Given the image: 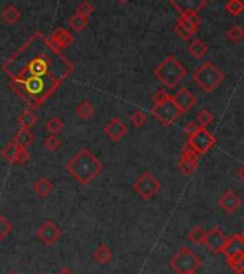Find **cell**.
I'll return each instance as SVG.
<instances>
[{
  "label": "cell",
  "mask_w": 244,
  "mask_h": 274,
  "mask_svg": "<svg viewBox=\"0 0 244 274\" xmlns=\"http://www.w3.org/2000/svg\"><path fill=\"white\" fill-rule=\"evenodd\" d=\"M221 253L226 256V258L237 256V254H244V241L240 237V234H234L233 237L227 240L226 246L223 247Z\"/></svg>",
  "instance_id": "obj_16"
},
{
  "label": "cell",
  "mask_w": 244,
  "mask_h": 274,
  "mask_svg": "<svg viewBox=\"0 0 244 274\" xmlns=\"http://www.w3.org/2000/svg\"><path fill=\"white\" fill-rule=\"evenodd\" d=\"M201 126L195 121H191V122H188V124L185 125V128H184V131H185V133L188 135V136H191V135H194V133L197 132L198 129H200Z\"/></svg>",
  "instance_id": "obj_40"
},
{
  "label": "cell",
  "mask_w": 244,
  "mask_h": 274,
  "mask_svg": "<svg viewBox=\"0 0 244 274\" xmlns=\"http://www.w3.org/2000/svg\"><path fill=\"white\" fill-rule=\"evenodd\" d=\"M201 264H202L201 258L190 247L180 248L170 261L171 268L178 274L195 273L201 267Z\"/></svg>",
  "instance_id": "obj_5"
},
{
  "label": "cell",
  "mask_w": 244,
  "mask_h": 274,
  "mask_svg": "<svg viewBox=\"0 0 244 274\" xmlns=\"http://www.w3.org/2000/svg\"><path fill=\"white\" fill-rule=\"evenodd\" d=\"M192 80L204 92H213L224 80V73L213 62H206L192 73Z\"/></svg>",
  "instance_id": "obj_4"
},
{
  "label": "cell",
  "mask_w": 244,
  "mask_h": 274,
  "mask_svg": "<svg viewBox=\"0 0 244 274\" xmlns=\"http://www.w3.org/2000/svg\"><path fill=\"white\" fill-rule=\"evenodd\" d=\"M131 124L135 126V128H141L144 125L147 124V115L142 112V111H135L131 115Z\"/></svg>",
  "instance_id": "obj_36"
},
{
  "label": "cell",
  "mask_w": 244,
  "mask_h": 274,
  "mask_svg": "<svg viewBox=\"0 0 244 274\" xmlns=\"http://www.w3.org/2000/svg\"><path fill=\"white\" fill-rule=\"evenodd\" d=\"M76 115L79 119L82 121H88L91 116L94 115V106L89 101H82L78 106H76Z\"/></svg>",
  "instance_id": "obj_25"
},
{
  "label": "cell",
  "mask_w": 244,
  "mask_h": 274,
  "mask_svg": "<svg viewBox=\"0 0 244 274\" xmlns=\"http://www.w3.org/2000/svg\"><path fill=\"white\" fill-rule=\"evenodd\" d=\"M151 114L155 116L159 124H162L164 126H171L175 121L183 115L181 111L178 109V106L175 105L173 97L168 98L167 101L161 102V104H155L151 108Z\"/></svg>",
  "instance_id": "obj_6"
},
{
  "label": "cell",
  "mask_w": 244,
  "mask_h": 274,
  "mask_svg": "<svg viewBox=\"0 0 244 274\" xmlns=\"http://www.w3.org/2000/svg\"><path fill=\"white\" fill-rule=\"evenodd\" d=\"M218 207L226 214H233L241 207V200L234 191L227 190L226 193L218 198Z\"/></svg>",
  "instance_id": "obj_14"
},
{
  "label": "cell",
  "mask_w": 244,
  "mask_h": 274,
  "mask_svg": "<svg viewBox=\"0 0 244 274\" xmlns=\"http://www.w3.org/2000/svg\"><path fill=\"white\" fill-rule=\"evenodd\" d=\"M227 37L234 42V43H238L244 39V29L241 26H231L228 30H227Z\"/></svg>",
  "instance_id": "obj_33"
},
{
  "label": "cell",
  "mask_w": 244,
  "mask_h": 274,
  "mask_svg": "<svg viewBox=\"0 0 244 274\" xmlns=\"http://www.w3.org/2000/svg\"><path fill=\"white\" fill-rule=\"evenodd\" d=\"M207 0H170V6L180 13V16L198 15L206 8Z\"/></svg>",
  "instance_id": "obj_10"
},
{
  "label": "cell",
  "mask_w": 244,
  "mask_h": 274,
  "mask_svg": "<svg viewBox=\"0 0 244 274\" xmlns=\"http://www.w3.org/2000/svg\"><path fill=\"white\" fill-rule=\"evenodd\" d=\"M200 26V18L198 15H188V16H180L174 26V32L180 36L183 40H190L192 36L197 33Z\"/></svg>",
  "instance_id": "obj_8"
},
{
  "label": "cell",
  "mask_w": 244,
  "mask_h": 274,
  "mask_svg": "<svg viewBox=\"0 0 244 274\" xmlns=\"http://www.w3.org/2000/svg\"><path fill=\"white\" fill-rule=\"evenodd\" d=\"M174 99L175 105L178 106V109L181 111V114H185L191 109L192 106L195 105V97L191 94V90L188 88H181L175 97H173Z\"/></svg>",
  "instance_id": "obj_15"
},
{
  "label": "cell",
  "mask_w": 244,
  "mask_h": 274,
  "mask_svg": "<svg viewBox=\"0 0 244 274\" xmlns=\"http://www.w3.org/2000/svg\"><path fill=\"white\" fill-rule=\"evenodd\" d=\"M10 231H12V225L9 224V221L0 215V241L6 239L10 234Z\"/></svg>",
  "instance_id": "obj_37"
},
{
  "label": "cell",
  "mask_w": 244,
  "mask_h": 274,
  "mask_svg": "<svg viewBox=\"0 0 244 274\" xmlns=\"http://www.w3.org/2000/svg\"><path fill=\"white\" fill-rule=\"evenodd\" d=\"M0 18H2V20H3L6 25H16L19 20H20V18H22V15H20V12H19L16 6L8 5V6L3 9V12H2Z\"/></svg>",
  "instance_id": "obj_21"
},
{
  "label": "cell",
  "mask_w": 244,
  "mask_h": 274,
  "mask_svg": "<svg viewBox=\"0 0 244 274\" xmlns=\"http://www.w3.org/2000/svg\"><path fill=\"white\" fill-rule=\"evenodd\" d=\"M104 132L108 135V138L111 141H119L121 138H124L127 132H128V128L127 125L124 124L121 121V118H112L108 124L104 126Z\"/></svg>",
  "instance_id": "obj_13"
},
{
  "label": "cell",
  "mask_w": 244,
  "mask_h": 274,
  "mask_svg": "<svg viewBox=\"0 0 244 274\" xmlns=\"http://www.w3.org/2000/svg\"><path fill=\"white\" fill-rule=\"evenodd\" d=\"M102 162L87 148L76 152L66 164V171L82 186H89L102 172Z\"/></svg>",
  "instance_id": "obj_2"
},
{
  "label": "cell",
  "mask_w": 244,
  "mask_h": 274,
  "mask_svg": "<svg viewBox=\"0 0 244 274\" xmlns=\"http://www.w3.org/2000/svg\"><path fill=\"white\" fill-rule=\"evenodd\" d=\"M73 69V62L42 32H35L2 65L9 76V89L29 109L51 99Z\"/></svg>",
  "instance_id": "obj_1"
},
{
  "label": "cell",
  "mask_w": 244,
  "mask_h": 274,
  "mask_svg": "<svg viewBox=\"0 0 244 274\" xmlns=\"http://www.w3.org/2000/svg\"><path fill=\"white\" fill-rule=\"evenodd\" d=\"M188 144H191L192 147L197 150V152L202 157L207 151L214 147L216 138L207 128H200L194 135L188 136Z\"/></svg>",
  "instance_id": "obj_9"
},
{
  "label": "cell",
  "mask_w": 244,
  "mask_h": 274,
  "mask_svg": "<svg viewBox=\"0 0 244 274\" xmlns=\"http://www.w3.org/2000/svg\"><path fill=\"white\" fill-rule=\"evenodd\" d=\"M29 159H30V152H29L26 148H19L18 155H16V159H15V164H19V165H25Z\"/></svg>",
  "instance_id": "obj_38"
},
{
  "label": "cell",
  "mask_w": 244,
  "mask_h": 274,
  "mask_svg": "<svg viewBox=\"0 0 244 274\" xmlns=\"http://www.w3.org/2000/svg\"><path fill=\"white\" fill-rule=\"evenodd\" d=\"M63 121L59 119L58 116H52L48 122H46V131H49L51 135H58L63 129Z\"/></svg>",
  "instance_id": "obj_29"
},
{
  "label": "cell",
  "mask_w": 244,
  "mask_h": 274,
  "mask_svg": "<svg viewBox=\"0 0 244 274\" xmlns=\"http://www.w3.org/2000/svg\"><path fill=\"white\" fill-rule=\"evenodd\" d=\"M55 274H75L70 268H68V267H63V268H61L59 271H56Z\"/></svg>",
  "instance_id": "obj_41"
},
{
  "label": "cell",
  "mask_w": 244,
  "mask_h": 274,
  "mask_svg": "<svg viewBox=\"0 0 244 274\" xmlns=\"http://www.w3.org/2000/svg\"><path fill=\"white\" fill-rule=\"evenodd\" d=\"M62 141L59 140L58 135H49L44 140V148L46 151H51V152H55L61 148Z\"/></svg>",
  "instance_id": "obj_30"
},
{
  "label": "cell",
  "mask_w": 244,
  "mask_h": 274,
  "mask_svg": "<svg viewBox=\"0 0 244 274\" xmlns=\"http://www.w3.org/2000/svg\"><path fill=\"white\" fill-rule=\"evenodd\" d=\"M227 237L226 234L223 231L220 230L218 227H213L209 233H206V237H204V246L209 248L211 253L217 254V253H221L223 247L226 246Z\"/></svg>",
  "instance_id": "obj_12"
},
{
  "label": "cell",
  "mask_w": 244,
  "mask_h": 274,
  "mask_svg": "<svg viewBox=\"0 0 244 274\" xmlns=\"http://www.w3.org/2000/svg\"><path fill=\"white\" fill-rule=\"evenodd\" d=\"M69 25L75 32H82V30L88 26V19L75 13V15L69 19Z\"/></svg>",
  "instance_id": "obj_31"
},
{
  "label": "cell",
  "mask_w": 244,
  "mask_h": 274,
  "mask_svg": "<svg viewBox=\"0 0 244 274\" xmlns=\"http://www.w3.org/2000/svg\"><path fill=\"white\" fill-rule=\"evenodd\" d=\"M18 145L19 148H27L32 142H33V133L30 132V129H25V128H20L18 132L15 133L13 140Z\"/></svg>",
  "instance_id": "obj_22"
},
{
  "label": "cell",
  "mask_w": 244,
  "mask_h": 274,
  "mask_svg": "<svg viewBox=\"0 0 244 274\" xmlns=\"http://www.w3.org/2000/svg\"><path fill=\"white\" fill-rule=\"evenodd\" d=\"M240 237H241V240H243V241H244V231H243V233H241V234H240Z\"/></svg>",
  "instance_id": "obj_44"
},
{
  "label": "cell",
  "mask_w": 244,
  "mask_h": 274,
  "mask_svg": "<svg viewBox=\"0 0 244 274\" xmlns=\"http://www.w3.org/2000/svg\"><path fill=\"white\" fill-rule=\"evenodd\" d=\"M154 76L167 88H174L187 76V69L174 56L168 55L154 69Z\"/></svg>",
  "instance_id": "obj_3"
},
{
  "label": "cell",
  "mask_w": 244,
  "mask_h": 274,
  "mask_svg": "<svg viewBox=\"0 0 244 274\" xmlns=\"http://www.w3.org/2000/svg\"><path fill=\"white\" fill-rule=\"evenodd\" d=\"M168 98H171V95H170L168 92H166L164 89H158L152 99H154V102H155V104H161V102L167 101Z\"/></svg>",
  "instance_id": "obj_39"
},
{
  "label": "cell",
  "mask_w": 244,
  "mask_h": 274,
  "mask_svg": "<svg viewBox=\"0 0 244 274\" xmlns=\"http://www.w3.org/2000/svg\"><path fill=\"white\" fill-rule=\"evenodd\" d=\"M132 187H134V191L140 195L142 200H151L161 190L159 181L148 171L137 178Z\"/></svg>",
  "instance_id": "obj_7"
},
{
  "label": "cell",
  "mask_w": 244,
  "mask_h": 274,
  "mask_svg": "<svg viewBox=\"0 0 244 274\" xmlns=\"http://www.w3.org/2000/svg\"><path fill=\"white\" fill-rule=\"evenodd\" d=\"M33 188H35V193L40 198H45V197H48V195L52 194L53 191V184L51 179H48L46 177H39L35 181V186H33Z\"/></svg>",
  "instance_id": "obj_20"
},
{
  "label": "cell",
  "mask_w": 244,
  "mask_h": 274,
  "mask_svg": "<svg viewBox=\"0 0 244 274\" xmlns=\"http://www.w3.org/2000/svg\"><path fill=\"white\" fill-rule=\"evenodd\" d=\"M204 237H206V231L201 229L200 225L192 227V230L188 234V240L194 243V244H202L204 243Z\"/></svg>",
  "instance_id": "obj_32"
},
{
  "label": "cell",
  "mask_w": 244,
  "mask_h": 274,
  "mask_svg": "<svg viewBox=\"0 0 244 274\" xmlns=\"http://www.w3.org/2000/svg\"><path fill=\"white\" fill-rule=\"evenodd\" d=\"M237 178H238V179H241V181L244 182V165L241 167V168L238 169V171H237Z\"/></svg>",
  "instance_id": "obj_42"
},
{
  "label": "cell",
  "mask_w": 244,
  "mask_h": 274,
  "mask_svg": "<svg viewBox=\"0 0 244 274\" xmlns=\"http://www.w3.org/2000/svg\"><path fill=\"white\" fill-rule=\"evenodd\" d=\"M185 274H195V273H185Z\"/></svg>",
  "instance_id": "obj_46"
},
{
  "label": "cell",
  "mask_w": 244,
  "mask_h": 274,
  "mask_svg": "<svg viewBox=\"0 0 244 274\" xmlns=\"http://www.w3.org/2000/svg\"><path fill=\"white\" fill-rule=\"evenodd\" d=\"M116 2H119V3H128L130 0H116Z\"/></svg>",
  "instance_id": "obj_43"
},
{
  "label": "cell",
  "mask_w": 244,
  "mask_h": 274,
  "mask_svg": "<svg viewBox=\"0 0 244 274\" xmlns=\"http://www.w3.org/2000/svg\"><path fill=\"white\" fill-rule=\"evenodd\" d=\"M214 121V115L210 112L209 109H202L200 114L197 115V124L200 125L201 128H207L211 122Z\"/></svg>",
  "instance_id": "obj_34"
},
{
  "label": "cell",
  "mask_w": 244,
  "mask_h": 274,
  "mask_svg": "<svg viewBox=\"0 0 244 274\" xmlns=\"http://www.w3.org/2000/svg\"><path fill=\"white\" fill-rule=\"evenodd\" d=\"M37 239L44 243L45 246H53L58 240L61 239V229L51 220H46L40 224V227L36 231Z\"/></svg>",
  "instance_id": "obj_11"
},
{
  "label": "cell",
  "mask_w": 244,
  "mask_h": 274,
  "mask_svg": "<svg viewBox=\"0 0 244 274\" xmlns=\"http://www.w3.org/2000/svg\"><path fill=\"white\" fill-rule=\"evenodd\" d=\"M37 122V116L35 115L33 109H25L20 112V115L18 116V124L20 125V128H25V129H30L33 125Z\"/></svg>",
  "instance_id": "obj_23"
},
{
  "label": "cell",
  "mask_w": 244,
  "mask_h": 274,
  "mask_svg": "<svg viewBox=\"0 0 244 274\" xmlns=\"http://www.w3.org/2000/svg\"><path fill=\"white\" fill-rule=\"evenodd\" d=\"M227 263L230 265V268L234 271L235 274L244 273V254H237V256L228 257Z\"/></svg>",
  "instance_id": "obj_27"
},
{
  "label": "cell",
  "mask_w": 244,
  "mask_h": 274,
  "mask_svg": "<svg viewBox=\"0 0 244 274\" xmlns=\"http://www.w3.org/2000/svg\"><path fill=\"white\" fill-rule=\"evenodd\" d=\"M95 12V8L88 2V0H84L82 3H79L78 8H76V10H75V13L76 15H80V16H84V18H89L92 13Z\"/></svg>",
  "instance_id": "obj_35"
},
{
  "label": "cell",
  "mask_w": 244,
  "mask_h": 274,
  "mask_svg": "<svg viewBox=\"0 0 244 274\" xmlns=\"http://www.w3.org/2000/svg\"><path fill=\"white\" fill-rule=\"evenodd\" d=\"M10 274H19L18 271H13V273H10Z\"/></svg>",
  "instance_id": "obj_45"
},
{
  "label": "cell",
  "mask_w": 244,
  "mask_h": 274,
  "mask_svg": "<svg viewBox=\"0 0 244 274\" xmlns=\"http://www.w3.org/2000/svg\"><path fill=\"white\" fill-rule=\"evenodd\" d=\"M188 52L194 59H201L209 52V46L204 43L202 40L197 39V40H192L191 43L188 44Z\"/></svg>",
  "instance_id": "obj_24"
},
{
  "label": "cell",
  "mask_w": 244,
  "mask_h": 274,
  "mask_svg": "<svg viewBox=\"0 0 244 274\" xmlns=\"http://www.w3.org/2000/svg\"><path fill=\"white\" fill-rule=\"evenodd\" d=\"M51 39H52L53 43L56 44L59 49H68V48L72 46L73 42H75L73 36L70 35L69 32H68L66 29H63V27H58V29H55L52 36H51Z\"/></svg>",
  "instance_id": "obj_17"
},
{
  "label": "cell",
  "mask_w": 244,
  "mask_h": 274,
  "mask_svg": "<svg viewBox=\"0 0 244 274\" xmlns=\"http://www.w3.org/2000/svg\"><path fill=\"white\" fill-rule=\"evenodd\" d=\"M226 10L231 15V16H240L244 12V3L243 0H228L226 5Z\"/></svg>",
  "instance_id": "obj_28"
},
{
  "label": "cell",
  "mask_w": 244,
  "mask_h": 274,
  "mask_svg": "<svg viewBox=\"0 0 244 274\" xmlns=\"http://www.w3.org/2000/svg\"><path fill=\"white\" fill-rule=\"evenodd\" d=\"M18 152H19V147L13 141H10L6 147H3L2 151H0L2 157L6 159L8 162H15Z\"/></svg>",
  "instance_id": "obj_26"
},
{
  "label": "cell",
  "mask_w": 244,
  "mask_h": 274,
  "mask_svg": "<svg viewBox=\"0 0 244 274\" xmlns=\"http://www.w3.org/2000/svg\"><path fill=\"white\" fill-rule=\"evenodd\" d=\"M112 250L108 247L105 243H101L92 253V258L96 260L98 263H101V264H108L112 260Z\"/></svg>",
  "instance_id": "obj_19"
},
{
  "label": "cell",
  "mask_w": 244,
  "mask_h": 274,
  "mask_svg": "<svg viewBox=\"0 0 244 274\" xmlns=\"http://www.w3.org/2000/svg\"><path fill=\"white\" fill-rule=\"evenodd\" d=\"M200 158V155H185V154H183L180 161H178V168L185 177H190L192 172L197 169Z\"/></svg>",
  "instance_id": "obj_18"
}]
</instances>
